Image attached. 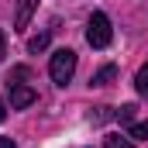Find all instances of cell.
Segmentation results:
<instances>
[{"instance_id": "obj_14", "label": "cell", "mask_w": 148, "mask_h": 148, "mask_svg": "<svg viewBox=\"0 0 148 148\" xmlns=\"http://www.w3.org/2000/svg\"><path fill=\"white\" fill-rule=\"evenodd\" d=\"M0 121H7V103L0 100Z\"/></svg>"}, {"instance_id": "obj_7", "label": "cell", "mask_w": 148, "mask_h": 148, "mask_svg": "<svg viewBox=\"0 0 148 148\" xmlns=\"http://www.w3.org/2000/svg\"><path fill=\"white\" fill-rule=\"evenodd\" d=\"M45 48H48V31H41L28 41V52H45Z\"/></svg>"}, {"instance_id": "obj_5", "label": "cell", "mask_w": 148, "mask_h": 148, "mask_svg": "<svg viewBox=\"0 0 148 148\" xmlns=\"http://www.w3.org/2000/svg\"><path fill=\"white\" fill-rule=\"evenodd\" d=\"M114 76H117V66H103V69H97V73H93L90 86H107V83H114Z\"/></svg>"}, {"instance_id": "obj_3", "label": "cell", "mask_w": 148, "mask_h": 148, "mask_svg": "<svg viewBox=\"0 0 148 148\" xmlns=\"http://www.w3.org/2000/svg\"><path fill=\"white\" fill-rule=\"evenodd\" d=\"M31 103H35V90L24 86V83H10V107L14 110H24Z\"/></svg>"}, {"instance_id": "obj_2", "label": "cell", "mask_w": 148, "mask_h": 148, "mask_svg": "<svg viewBox=\"0 0 148 148\" xmlns=\"http://www.w3.org/2000/svg\"><path fill=\"white\" fill-rule=\"evenodd\" d=\"M48 73L55 79V86H66L76 73V52L73 48H59L55 55H52V66H48Z\"/></svg>"}, {"instance_id": "obj_1", "label": "cell", "mask_w": 148, "mask_h": 148, "mask_svg": "<svg viewBox=\"0 0 148 148\" xmlns=\"http://www.w3.org/2000/svg\"><path fill=\"white\" fill-rule=\"evenodd\" d=\"M86 41L93 48H107L114 41V28H110V17L103 10H93L90 14V24H86Z\"/></svg>"}, {"instance_id": "obj_13", "label": "cell", "mask_w": 148, "mask_h": 148, "mask_svg": "<svg viewBox=\"0 0 148 148\" xmlns=\"http://www.w3.org/2000/svg\"><path fill=\"white\" fill-rule=\"evenodd\" d=\"M7 41H3V31H0V62H3V55H7V48H3Z\"/></svg>"}, {"instance_id": "obj_6", "label": "cell", "mask_w": 148, "mask_h": 148, "mask_svg": "<svg viewBox=\"0 0 148 148\" xmlns=\"http://www.w3.org/2000/svg\"><path fill=\"white\" fill-rule=\"evenodd\" d=\"M127 138H138V141H148V121H138V124H131Z\"/></svg>"}, {"instance_id": "obj_4", "label": "cell", "mask_w": 148, "mask_h": 148, "mask_svg": "<svg viewBox=\"0 0 148 148\" xmlns=\"http://www.w3.org/2000/svg\"><path fill=\"white\" fill-rule=\"evenodd\" d=\"M35 7H38V0H17V14H14V31H24V28H28V21H31Z\"/></svg>"}, {"instance_id": "obj_12", "label": "cell", "mask_w": 148, "mask_h": 148, "mask_svg": "<svg viewBox=\"0 0 148 148\" xmlns=\"http://www.w3.org/2000/svg\"><path fill=\"white\" fill-rule=\"evenodd\" d=\"M0 148H17V145H14L10 138H3V134H0Z\"/></svg>"}, {"instance_id": "obj_9", "label": "cell", "mask_w": 148, "mask_h": 148, "mask_svg": "<svg viewBox=\"0 0 148 148\" xmlns=\"http://www.w3.org/2000/svg\"><path fill=\"white\" fill-rule=\"evenodd\" d=\"M134 110H138L134 103H124V107L117 110V121H121V124H134Z\"/></svg>"}, {"instance_id": "obj_10", "label": "cell", "mask_w": 148, "mask_h": 148, "mask_svg": "<svg viewBox=\"0 0 148 148\" xmlns=\"http://www.w3.org/2000/svg\"><path fill=\"white\" fill-rule=\"evenodd\" d=\"M103 148H134V145H131L127 138H121V134H110V138L103 141Z\"/></svg>"}, {"instance_id": "obj_8", "label": "cell", "mask_w": 148, "mask_h": 148, "mask_svg": "<svg viewBox=\"0 0 148 148\" xmlns=\"http://www.w3.org/2000/svg\"><path fill=\"white\" fill-rule=\"evenodd\" d=\"M134 86H138V93H145V97H148V62L138 69V76H134Z\"/></svg>"}, {"instance_id": "obj_11", "label": "cell", "mask_w": 148, "mask_h": 148, "mask_svg": "<svg viewBox=\"0 0 148 148\" xmlns=\"http://www.w3.org/2000/svg\"><path fill=\"white\" fill-rule=\"evenodd\" d=\"M110 117H117L110 107H97V114H93V124H103V121H110Z\"/></svg>"}]
</instances>
